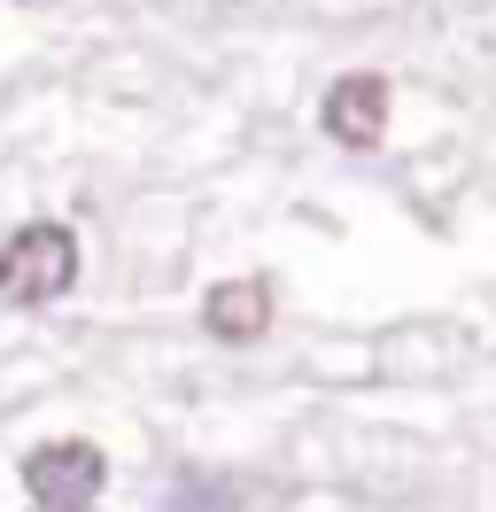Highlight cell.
Wrapping results in <instances>:
<instances>
[{
	"label": "cell",
	"mask_w": 496,
	"mask_h": 512,
	"mask_svg": "<svg viewBox=\"0 0 496 512\" xmlns=\"http://www.w3.org/2000/svg\"><path fill=\"white\" fill-rule=\"evenodd\" d=\"M78 288V233L62 218H31L0 241V303L16 311H47Z\"/></svg>",
	"instance_id": "obj_1"
},
{
	"label": "cell",
	"mask_w": 496,
	"mask_h": 512,
	"mask_svg": "<svg viewBox=\"0 0 496 512\" xmlns=\"http://www.w3.org/2000/svg\"><path fill=\"white\" fill-rule=\"evenodd\" d=\"M101 481H109V458H101V443H86V435L39 443L24 458V497L39 512H86L93 497H101Z\"/></svg>",
	"instance_id": "obj_2"
},
{
	"label": "cell",
	"mask_w": 496,
	"mask_h": 512,
	"mask_svg": "<svg viewBox=\"0 0 496 512\" xmlns=\"http://www.w3.org/2000/svg\"><path fill=\"white\" fill-rule=\"evenodd\" d=\"M318 125L334 132L341 148H380V132H388V78H372V70L334 78L326 101H318Z\"/></svg>",
	"instance_id": "obj_3"
},
{
	"label": "cell",
	"mask_w": 496,
	"mask_h": 512,
	"mask_svg": "<svg viewBox=\"0 0 496 512\" xmlns=\"http://www.w3.org/2000/svg\"><path fill=\"white\" fill-rule=\"evenodd\" d=\"M202 326H210V342H233V350L264 342L272 334V288L264 280H217L202 295Z\"/></svg>",
	"instance_id": "obj_4"
}]
</instances>
